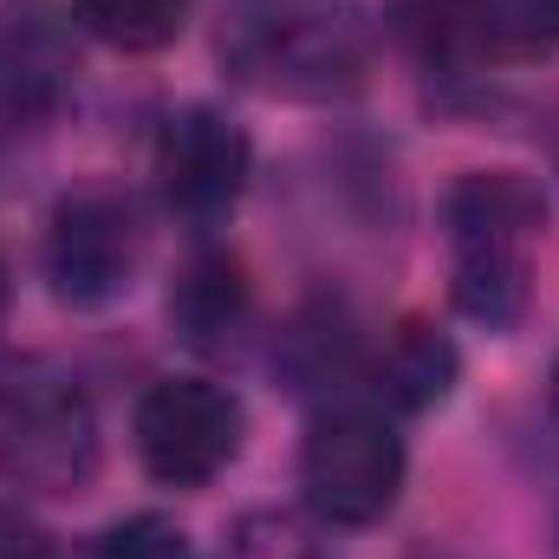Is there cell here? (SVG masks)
Segmentation results:
<instances>
[{"label":"cell","instance_id":"6da1fadb","mask_svg":"<svg viewBox=\"0 0 559 559\" xmlns=\"http://www.w3.org/2000/svg\"><path fill=\"white\" fill-rule=\"evenodd\" d=\"M449 299L481 332H514L534 293V235L547 228V195L521 169H468L449 202Z\"/></svg>","mask_w":559,"mask_h":559},{"label":"cell","instance_id":"7a4b0ae2","mask_svg":"<svg viewBox=\"0 0 559 559\" xmlns=\"http://www.w3.org/2000/svg\"><path fill=\"white\" fill-rule=\"evenodd\" d=\"M105 468V429L85 378L59 358L0 365V481L39 501H79Z\"/></svg>","mask_w":559,"mask_h":559},{"label":"cell","instance_id":"3957f363","mask_svg":"<svg viewBox=\"0 0 559 559\" xmlns=\"http://www.w3.org/2000/svg\"><path fill=\"white\" fill-rule=\"evenodd\" d=\"M222 52L241 85L325 105L365 85L371 33L345 0H254L222 39Z\"/></svg>","mask_w":559,"mask_h":559},{"label":"cell","instance_id":"277c9868","mask_svg":"<svg viewBox=\"0 0 559 559\" xmlns=\"http://www.w3.org/2000/svg\"><path fill=\"white\" fill-rule=\"evenodd\" d=\"M411 475V449L384 404H325L299 442V495L319 527H378Z\"/></svg>","mask_w":559,"mask_h":559},{"label":"cell","instance_id":"5b68a950","mask_svg":"<svg viewBox=\"0 0 559 559\" xmlns=\"http://www.w3.org/2000/svg\"><path fill=\"white\" fill-rule=\"evenodd\" d=\"M143 261L138 202L118 182H79L52 202L46 222V280L72 312H105L131 293Z\"/></svg>","mask_w":559,"mask_h":559},{"label":"cell","instance_id":"8992f818","mask_svg":"<svg viewBox=\"0 0 559 559\" xmlns=\"http://www.w3.org/2000/svg\"><path fill=\"white\" fill-rule=\"evenodd\" d=\"M138 462L163 488H209L222 468H235L248 442V411L215 378H156L138 397Z\"/></svg>","mask_w":559,"mask_h":559},{"label":"cell","instance_id":"52a82bcc","mask_svg":"<svg viewBox=\"0 0 559 559\" xmlns=\"http://www.w3.org/2000/svg\"><path fill=\"white\" fill-rule=\"evenodd\" d=\"M254 176V143L222 105H182L156 131V189L189 235L228 228Z\"/></svg>","mask_w":559,"mask_h":559},{"label":"cell","instance_id":"ba28073f","mask_svg":"<svg viewBox=\"0 0 559 559\" xmlns=\"http://www.w3.org/2000/svg\"><path fill=\"white\" fill-rule=\"evenodd\" d=\"M169 325L189 352L202 358H228L248 345L254 332V286L248 267L228 248H195V261L169 286Z\"/></svg>","mask_w":559,"mask_h":559},{"label":"cell","instance_id":"9c48e42d","mask_svg":"<svg viewBox=\"0 0 559 559\" xmlns=\"http://www.w3.org/2000/svg\"><path fill=\"white\" fill-rule=\"evenodd\" d=\"M72 39L46 7L7 13L0 20V118H39L66 98L72 85Z\"/></svg>","mask_w":559,"mask_h":559},{"label":"cell","instance_id":"30bf717a","mask_svg":"<svg viewBox=\"0 0 559 559\" xmlns=\"http://www.w3.org/2000/svg\"><path fill=\"white\" fill-rule=\"evenodd\" d=\"M455 378H462V352L429 319H404L384 338V352L371 358V384H378V397L391 411H436V404H449Z\"/></svg>","mask_w":559,"mask_h":559},{"label":"cell","instance_id":"8fae6325","mask_svg":"<svg viewBox=\"0 0 559 559\" xmlns=\"http://www.w3.org/2000/svg\"><path fill=\"white\" fill-rule=\"evenodd\" d=\"M274 365L293 391H325V397L371 371V365H365V345H358V325H352L338 306H306V312L280 332Z\"/></svg>","mask_w":559,"mask_h":559},{"label":"cell","instance_id":"7c38bea8","mask_svg":"<svg viewBox=\"0 0 559 559\" xmlns=\"http://www.w3.org/2000/svg\"><path fill=\"white\" fill-rule=\"evenodd\" d=\"M481 59H554L559 52V0H475Z\"/></svg>","mask_w":559,"mask_h":559},{"label":"cell","instance_id":"4fadbf2b","mask_svg":"<svg viewBox=\"0 0 559 559\" xmlns=\"http://www.w3.org/2000/svg\"><path fill=\"white\" fill-rule=\"evenodd\" d=\"M79 20L118 52H163L189 26V0H79Z\"/></svg>","mask_w":559,"mask_h":559},{"label":"cell","instance_id":"5bb4252c","mask_svg":"<svg viewBox=\"0 0 559 559\" xmlns=\"http://www.w3.org/2000/svg\"><path fill=\"white\" fill-rule=\"evenodd\" d=\"M222 559H338L325 547V534L306 521V514H286V508H248L228 540Z\"/></svg>","mask_w":559,"mask_h":559},{"label":"cell","instance_id":"9a60e30c","mask_svg":"<svg viewBox=\"0 0 559 559\" xmlns=\"http://www.w3.org/2000/svg\"><path fill=\"white\" fill-rule=\"evenodd\" d=\"M92 559H195V554H189V534L169 514H131L98 540Z\"/></svg>","mask_w":559,"mask_h":559},{"label":"cell","instance_id":"2e32d148","mask_svg":"<svg viewBox=\"0 0 559 559\" xmlns=\"http://www.w3.org/2000/svg\"><path fill=\"white\" fill-rule=\"evenodd\" d=\"M0 559H52L46 534H33L20 514H0Z\"/></svg>","mask_w":559,"mask_h":559},{"label":"cell","instance_id":"e0dca14e","mask_svg":"<svg viewBox=\"0 0 559 559\" xmlns=\"http://www.w3.org/2000/svg\"><path fill=\"white\" fill-rule=\"evenodd\" d=\"M0 319H7V261H0Z\"/></svg>","mask_w":559,"mask_h":559},{"label":"cell","instance_id":"ac0fdd59","mask_svg":"<svg viewBox=\"0 0 559 559\" xmlns=\"http://www.w3.org/2000/svg\"><path fill=\"white\" fill-rule=\"evenodd\" d=\"M554 423H559V358H554Z\"/></svg>","mask_w":559,"mask_h":559},{"label":"cell","instance_id":"d6986e66","mask_svg":"<svg viewBox=\"0 0 559 559\" xmlns=\"http://www.w3.org/2000/svg\"><path fill=\"white\" fill-rule=\"evenodd\" d=\"M554 559H559V547H554Z\"/></svg>","mask_w":559,"mask_h":559}]
</instances>
